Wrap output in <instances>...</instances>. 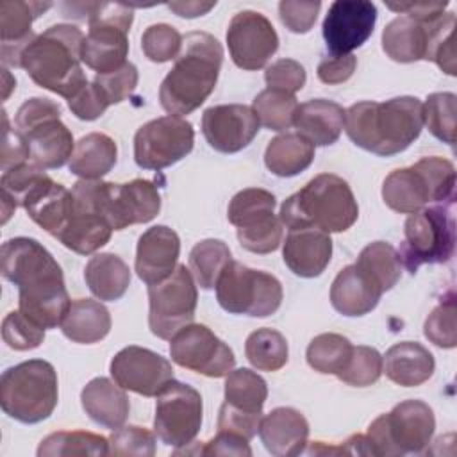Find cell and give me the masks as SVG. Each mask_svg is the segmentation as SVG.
<instances>
[{
	"label": "cell",
	"mask_w": 457,
	"mask_h": 457,
	"mask_svg": "<svg viewBox=\"0 0 457 457\" xmlns=\"http://www.w3.org/2000/svg\"><path fill=\"white\" fill-rule=\"evenodd\" d=\"M275 196L261 187H248L234 195L228 204L227 218L236 228H252L275 216Z\"/></svg>",
	"instance_id": "obj_40"
},
{
	"label": "cell",
	"mask_w": 457,
	"mask_h": 457,
	"mask_svg": "<svg viewBox=\"0 0 457 457\" xmlns=\"http://www.w3.org/2000/svg\"><path fill=\"white\" fill-rule=\"evenodd\" d=\"M282 257L295 275L303 278L318 277L325 271L332 257L330 234L316 227L291 228L284 241Z\"/></svg>",
	"instance_id": "obj_25"
},
{
	"label": "cell",
	"mask_w": 457,
	"mask_h": 457,
	"mask_svg": "<svg viewBox=\"0 0 457 457\" xmlns=\"http://www.w3.org/2000/svg\"><path fill=\"white\" fill-rule=\"evenodd\" d=\"M268 386L261 375L248 368L232 370L225 378V402L236 411L262 416Z\"/></svg>",
	"instance_id": "obj_37"
},
{
	"label": "cell",
	"mask_w": 457,
	"mask_h": 457,
	"mask_svg": "<svg viewBox=\"0 0 457 457\" xmlns=\"http://www.w3.org/2000/svg\"><path fill=\"white\" fill-rule=\"evenodd\" d=\"M357 66L353 54L346 55H325L318 64V79L323 84H343L346 82Z\"/></svg>",
	"instance_id": "obj_58"
},
{
	"label": "cell",
	"mask_w": 457,
	"mask_h": 457,
	"mask_svg": "<svg viewBox=\"0 0 457 457\" xmlns=\"http://www.w3.org/2000/svg\"><path fill=\"white\" fill-rule=\"evenodd\" d=\"M132 9L123 4H87L89 30L84 36L80 59L96 75L121 68L129 55Z\"/></svg>",
	"instance_id": "obj_11"
},
{
	"label": "cell",
	"mask_w": 457,
	"mask_h": 457,
	"mask_svg": "<svg viewBox=\"0 0 457 457\" xmlns=\"http://www.w3.org/2000/svg\"><path fill=\"white\" fill-rule=\"evenodd\" d=\"M382 289L355 264L345 266L330 286V303L343 316H364L371 312Z\"/></svg>",
	"instance_id": "obj_28"
},
{
	"label": "cell",
	"mask_w": 457,
	"mask_h": 457,
	"mask_svg": "<svg viewBox=\"0 0 457 457\" xmlns=\"http://www.w3.org/2000/svg\"><path fill=\"white\" fill-rule=\"evenodd\" d=\"M200 452L205 455H252L248 439L225 430H218Z\"/></svg>",
	"instance_id": "obj_60"
},
{
	"label": "cell",
	"mask_w": 457,
	"mask_h": 457,
	"mask_svg": "<svg viewBox=\"0 0 457 457\" xmlns=\"http://www.w3.org/2000/svg\"><path fill=\"white\" fill-rule=\"evenodd\" d=\"M403 241L398 255L409 273L423 264L450 261L455 248L453 200L412 212L403 227Z\"/></svg>",
	"instance_id": "obj_9"
},
{
	"label": "cell",
	"mask_w": 457,
	"mask_h": 457,
	"mask_svg": "<svg viewBox=\"0 0 457 457\" xmlns=\"http://www.w3.org/2000/svg\"><path fill=\"white\" fill-rule=\"evenodd\" d=\"M287 341L273 328L253 330L245 343V355L259 371H277L287 362Z\"/></svg>",
	"instance_id": "obj_42"
},
{
	"label": "cell",
	"mask_w": 457,
	"mask_h": 457,
	"mask_svg": "<svg viewBox=\"0 0 457 457\" xmlns=\"http://www.w3.org/2000/svg\"><path fill=\"white\" fill-rule=\"evenodd\" d=\"M239 245L253 253H270L278 248L282 241V221L273 216L262 225L252 228H237Z\"/></svg>",
	"instance_id": "obj_53"
},
{
	"label": "cell",
	"mask_w": 457,
	"mask_h": 457,
	"mask_svg": "<svg viewBox=\"0 0 457 457\" xmlns=\"http://www.w3.org/2000/svg\"><path fill=\"white\" fill-rule=\"evenodd\" d=\"M261 420H262V416H259V414H246V412L236 411L230 405L223 403L220 407L218 430L232 432V434H237L250 441L257 434Z\"/></svg>",
	"instance_id": "obj_57"
},
{
	"label": "cell",
	"mask_w": 457,
	"mask_h": 457,
	"mask_svg": "<svg viewBox=\"0 0 457 457\" xmlns=\"http://www.w3.org/2000/svg\"><path fill=\"white\" fill-rule=\"evenodd\" d=\"M448 2H416V4H387L389 9L396 12H403L416 21H430L441 16L446 9Z\"/></svg>",
	"instance_id": "obj_61"
},
{
	"label": "cell",
	"mask_w": 457,
	"mask_h": 457,
	"mask_svg": "<svg viewBox=\"0 0 457 457\" xmlns=\"http://www.w3.org/2000/svg\"><path fill=\"white\" fill-rule=\"evenodd\" d=\"M257 432L271 455L291 457L303 452L309 437V423L300 411L277 407L262 416Z\"/></svg>",
	"instance_id": "obj_27"
},
{
	"label": "cell",
	"mask_w": 457,
	"mask_h": 457,
	"mask_svg": "<svg viewBox=\"0 0 457 457\" xmlns=\"http://www.w3.org/2000/svg\"><path fill=\"white\" fill-rule=\"evenodd\" d=\"M4 100H7V96H9V91L12 89V87H16V80H14V77H11V73L7 71V68L4 66Z\"/></svg>",
	"instance_id": "obj_63"
},
{
	"label": "cell",
	"mask_w": 457,
	"mask_h": 457,
	"mask_svg": "<svg viewBox=\"0 0 457 457\" xmlns=\"http://www.w3.org/2000/svg\"><path fill=\"white\" fill-rule=\"evenodd\" d=\"M259 127L253 109L241 104L212 105L202 114L204 137L221 154H236L246 148L257 136Z\"/></svg>",
	"instance_id": "obj_22"
},
{
	"label": "cell",
	"mask_w": 457,
	"mask_h": 457,
	"mask_svg": "<svg viewBox=\"0 0 457 457\" xmlns=\"http://www.w3.org/2000/svg\"><path fill=\"white\" fill-rule=\"evenodd\" d=\"M382 291H389L402 277V261L398 252L384 241L364 246L355 262Z\"/></svg>",
	"instance_id": "obj_38"
},
{
	"label": "cell",
	"mask_w": 457,
	"mask_h": 457,
	"mask_svg": "<svg viewBox=\"0 0 457 457\" xmlns=\"http://www.w3.org/2000/svg\"><path fill=\"white\" fill-rule=\"evenodd\" d=\"M293 125L314 146L334 145L345 127V109L332 100L314 98L298 105Z\"/></svg>",
	"instance_id": "obj_30"
},
{
	"label": "cell",
	"mask_w": 457,
	"mask_h": 457,
	"mask_svg": "<svg viewBox=\"0 0 457 457\" xmlns=\"http://www.w3.org/2000/svg\"><path fill=\"white\" fill-rule=\"evenodd\" d=\"M455 95L432 93L423 104V125L443 143H455Z\"/></svg>",
	"instance_id": "obj_46"
},
{
	"label": "cell",
	"mask_w": 457,
	"mask_h": 457,
	"mask_svg": "<svg viewBox=\"0 0 457 457\" xmlns=\"http://www.w3.org/2000/svg\"><path fill=\"white\" fill-rule=\"evenodd\" d=\"M4 343L18 352L37 348L45 339V328L27 318L21 311L9 312L2 321Z\"/></svg>",
	"instance_id": "obj_49"
},
{
	"label": "cell",
	"mask_w": 457,
	"mask_h": 457,
	"mask_svg": "<svg viewBox=\"0 0 457 457\" xmlns=\"http://www.w3.org/2000/svg\"><path fill=\"white\" fill-rule=\"evenodd\" d=\"M116 159L118 146L114 139L102 132H91L75 143L70 171L86 180H100L114 168Z\"/></svg>",
	"instance_id": "obj_32"
},
{
	"label": "cell",
	"mask_w": 457,
	"mask_h": 457,
	"mask_svg": "<svg viewBox=\"0 0 457 457\" xmlns=\"http://www.w3.org/2000/svg\"><path fill=\"white\" fill-rule=\"evenodd\" d=\"M377 7L368 0H336L323 20V39L330 55H346L373 34Z\"/></svg>",
	"instance_id": "obj_20"
},
{
	"label": "cell",
	"mask_w": 457,
	"mask_h": 457,
	"mask_svg": "<svg viewBox=\"0 0 457 457\" xmlns=\"http://www.w3.org/2000/svg\"><path fill=\"white\" fill-rule=\"evenodd\" d=\"M427 23L411 16L391 20L382 32V50L396 62H414L425 59L427 52Z\"/></svg>",
	"instance_id": "obj_34"
},
{
	"label": "cell",
	"mask_w": 457,
	"mask_h": 457,
	"mask_svg": "<svg viewBox=\"0 0 457 457\" xmlns=\"http://www.w3.org/2000/svg\"><path fill=\"white\" fill-rule=\"evenodd\" d=\"M100 204L112 230L152 221L161 211V195L152 180L134 179L125 184L100 180Z\"/></svg>",
	"instance_id": "obj_18"
},
{
	"label": "cell",
	"mask_w": 457,
	"mask_h": 457,
	"mask_svg": "<svg viewBox=\"0 0 457 457\" xmlns=\"http://www.w3.org/2000/svg\"><path fill=\"white\" fill-rule=\"evenodd\" d=\"M180 239L177 232L166 225H155L145 230L136 248V273L152 286L168 278L179 266Z\"/></svg>",
	"instance_id": "obj_24"
},
{
	"label": "cell",
	"mask_w": 457,
	"mask_h": 457,
	"mask_svg": "<svg viewBox=\"0 0 457 457\" xmlns=\"http://www.w3.org/2000/svg\"><path fill=\"white\" fill-rule=\"evenodd\" d=\"M198 291L191 271L179 264L162 282L148 286V327L154 336L171 339L180 328L193 323Z\"/></svg>",
	"instance_id": "obj_13"
},
{
	"label": "cell",
	"mask_w": 457,
	"mask_h": 457,
	"mask_svg": "<svg viewBox=\"0 0 457 457\" xmlns=\"http://www.w3.org/2000/svg\"><path fill=\"white\" fill-rule=\"evenodd\" d=\"M384 204L400 212L412 214L428 202H452L455 198V168L443 157H423L409 168L391 171L382 184Z\"/></svg>",
	"instance_id": "obj_6"
},
{
	"label": "cell",
	"mask_w": 457,
	"mask_h": 457,
	"mask_svg": "<svg viewBox=\"0 0 457 457\" xmlns=\"http://www.w3.org/2000/svg\"><path fill=\"white\" fill-rule=\"evenodd\" d=\"M80 402L86 414L105 428L116 430L129 418L130 403L125 389L105 377L89 380L80 393Z\"/></svg>",
	"instance_id": "obj_29"
},
{
	"label": "cell",
	"mask_w": 457,
	"mask_h": 457,
	"mask_svg": "<svg viewBox=\"0 0 457 457\" xmlns=\"http://www.w3.org/2000/svg\"><path fill=\"white\" fill-rule=\"evenodd\" d=\"M29 161L43 170L61 168L75 150L70 129L61 121V105L50 98H29L14 116Z\"/></svg>",
	"instance_id": "obj_8"
},
{
	"label": "cell",
	"mask_w": 457,
	"mask_h": 457,
	"mask_svg": "<svg viewBox=\"0 0 457 457\" xmlns=\"http://www.w3.org/2000/svg\"><path fill=\"white\" fill-rule=\"evenodd\" d=\"M353 345L341 334L327 332L316 336L307 346V362L314 371L336 375L346 366Z\"/></svg>",
	"instance_id": "obj_43"
},
{
	"label": "cell",
	"mask_w": 457,
	"mask_h": 457,
	"mask_svg": "<svg viewBox=\"0 0 457 457\" xmlns=\"http://www.w3.org/2000/svg\"><path fill=\"white\" fill-rule=\"evenodd\" d=\"M202 411V396L195 387L170 380L157 395L154 432L168 446H187L200 432Z\"/></svg>",
	"instance_id": "obj_14"
},
{
	"label": "cell",
	"mask_w": 457,
	"mask_h": 457,
	"mask_svg": "<svg viewBox=\"0 0 457 457\" xmlns=\"http://www.w3.org/2000/svg\"><path fill=\"white\" fill-rule=\"evenodd\" d=\"M84 34L75 25L48 27L21 50L20 68L39 86L70 100L87 80L82 71Z\"/></svg>",
	"instance_id": "obj_4"
},
{
	"label": "cell",
	"mask_w": 457,
	"mask_h": 457,
	"mask_svg": "<svg viewBox=\"0 0 457 457\" xmlns=\"http://www.w3.org/2000/svg\"><path fill=\"white\" fill-rule=\"evenodd\" d=\"M137 79H139L137 68L132 62H125L121 68L111 73L96 75L93 82L100 87L109 105H112V104L123 102L127 96L132 95V91L137 86Z\"/></svg>",
	"instance_id": "obj_52"
},
{
	"label": "cell",
	"mask_w": 457,
	"mask_h": 457,
	"mask_svg": "<svg viewBox=\"0 0 457 457\" xmlns=\"http://www.w3.org/2000/svg\"><path fill=\"white\" fill-rule=\"evenodd\" d=\"M109 453L152 457L155 455V436L145 427H137V425L120 427L109 437Z\"/></svg>",
	"instance_id": "obj_50"
},
{
	"label": "cell",
	"mask_w": 457,
	"mask_h": 457,
	"mask_svg": "<svg viewBox=\"0 0 457 457\" xmlns=\"http://www.w3.org/2000/svg\"><path fill=\"white\" fill-rule=\"evenodd\" d=\"M314 159V145L298 132L273 137L264 152L266 168L277 177H295L307 170Z\"/></svg>",
	"instance_id": "obj_36"
},
{
	"label": "cell",
	"mask_w": 457,
	"mask_h": 457,
	"mask_svg": "<svg viewBox=\"0 0 457 457\" xmlns=\"http://www.w3.org/2000/svg\"><path fill=\"white\" fill-rule=\"evenodd\" d=\"M109 439L100 434L86 430H61L46 436L39 448V457H61V455H107Z\"/></svg>",
	"instance_id": "obj_41"
},
{
	"label": "cell",
	"mask_w": 457,
	"mask_h": 457,
	"mask_svg": "<svg viewBox=\"0 0 457 457\" xmlns=\"http://www.w3.org/2000/svg\"><path fill=\"white\" fill-rule=\"evenodd\" d=\"M57 373L48 361L30 359L7 368L0 378L2 411L21 423L46 420L57 405Z\"/></svg>",
	"instance_id": "obj_7"
},
{
	"label": "cell",
	"mask_w": 457,
	"mask_h": 457,
	"mask_svg": "<svg viewBox=\"0 0 457 457\" xmlns=\"http://www.w3.org/2000/svg\"><path fill=\"white\" fill-rule=\"evenodd\" d=\"M436 428L432 409L421 400H405L380 414L368 427V455H403L423 452Z\"/></svg>",
	"instance_id": "obj_10"
},
{
	"label": "cell",
	"mask_w": 457,
	"mask_h": 457,
	"mask_svg": "<svg viewBox=\"0 0 457 457\" xmlns=\"http://www.w3.org/2000/svg\"><path fill=\"white\" fill-rule=\"evenodd\" d=\"M4 120V143H2V171L18 166L21 162L29 161V154L25 148V143L16 129L9 127L7 112H2Z\"/></svg>",
	"instance_id": "obj_59"
},
{
	"label": "cell",
	"mask_w": 457,
	"mask_h": 457,
	"mask_svg": "<svg viewBox=\"0 0 457 457\" xmlns=\"http://www.w3.org/2000/svg\"><path fill=\"white\" fill-rule=\"evenodd\" d=\"M343 129L359 148L389 157L418 139L423 129V104L416 96L357 102L345 111Z\"/></svg>",
	"instance_id": "obj_2"
},
{
	"label": "cell",
	"mask_w": 457,
	"mask_h": 457,
	"mask_svg": "<svg viewBox=\"0 0 457 457\" xmlns=\"http://www.w3.org/2000/svg\"><path fill=\"white\" fill-rule=\"evenodd\" d=\"M171 361L186 370L205 377H227L234 364V352L211 328L200 323H189L170 339Z\"/></svg>",
	"instance_id": "obj_17"
},
{
	"label": "cell",
	"mask_w": 457,
	"mask_h": 457,
	"mask_svg": "<svg viewBox=\"0 0 457 457\" xmlns=\"http://www.w3.org/2000/svg\"><path fill=\"white\" fill-rule=\"evenodd\" d=\"M321 4L320 2H291L284 0L278 4V16L280 21L295 34H305L316 23L318 12Z\"/></svg>",
	"instance_id": "obj_55"
},
{
	"label": "cell",
	"mask_w": 457,
	"mask_h": 457,
	"mask_svg": "<svg viewBox=\"0 0 457 457\" xmlns=\"http://www.w3.org/2000/svg\"><path fill=\"white\" fill-rule=\"evenodd\" d=\"M195 130L180 116H161L141 125L134 136V159L139 168L162 170L193 150Z\"/></svg>",
	"instance_id": "obj_16"
},
{
	"label": "cell",
	"mask_w": 457,
	"mask_h": 457,
	"mask_svg": "<svg viewBox=\"0 0 457 457\" xmlns=\"http://www.w3.org/2000/svg\"><path fill=\"white\" fill-rule=\"evenodd\" d=\"M434 368V355L416 341L393 345L382 359V371L386 377L403 387L421 386L432 377Z\"/></svg>",
	"instance_id": "obj_31"
},
{
	"label": "cell",
	"mask_w": 457,
	"mask_h": 457,
	"mask_svg": "<svg viewBox=\"0 0 457 457\" xmlns=\"http://www.w3.org/2000/svg\"><path fill=\"white\" fill-rule=\"evenodd\" d=\"M223 48L207 32H189L182 41V50L173 68L159 87L161 107L170 116H186L196 111L214 91Z\"/></svg>",
	"instance_id": "obj_3"
},
{
	"label": "cell",
	"mask_w": 457,
	"mask_h": 457,
	"mask_svg": "<svg viewBox=\"0 0 457 457\" xmlns=\"http://www.w3.org/2000/svg\"><path fill=\"white\" fill-rule=\"evenodd\" d=\"M89 291L105 302L120 300L130 286V270L125 261L114 253L93 255L84 270Z\"/></svg>",
	"instance_id": "obj_35"
},
{
	"label": "cell",
	"mask_w": 457,
	"mask_h": 457,
	"mask_svg": "<svg viewBox=\"0 0 457 457\" xmlns=\"http://www.w3.org/2000/svg\"><path fill=\"white\" fill-rule=\"evenodd\" d=\"M305 68L295 59H278L266 68L264 80L270 89L295 95L305 86Z\"/></svg>",
	"instance_id": "obj_54"
},
{
	"label": "cell",
	"mask_w": 457,
	"mask_h": 457,
	"mask_svg": "<svg viewBox=\"0 0 457 457\" xmlns=\"http://www.w3.org/2000/svg\"><path fill=\"white\" fill-rule=\"evenodd\" d=\"M184 37L168 23L150 25L141 36L143 54L154 62H166L177 59L182 50Z\"/></svg>",
	"instance_id": "obj_48"
},
{
	"label": "cell",
	"mask_w": 457,
	"mask_h": 457,
	"mask_svg": "<svg viewBox=\"0 0 457 457\" xmlns=\"http://www.w3.org/2000/svg\"><path fill=\"white\" fill-rule=\"evenodd\" d=\"M52 7L50 2L5 0L0 4V39L4 66L20 68L21 50L36 37L32 21Z\"/></svg>",
	"instance_id": "obj_26"
},
{
	"label": "cell",
	"mask_w": 457,
	"mask_h": 457,
	"mask_svg": "<svg viewBox=\"0 0 457 457\" xmlns=\"http://www.w3.org/2000/svg\"><path fill=\"white\" fill-rule=\"evenodd\" d=\"M455 14L443 12L427 23L425 61H434L445 73L455 75Z\"/></svg>",
	"instance_id": "obj_44"
},
{
	"label": "cell",
	"mask_w": 457,
	"mask_h": 457,
	"mask_svg": "<svg viewBox=\"0 0 457 457\" xmlns=\"http://www.w3.org/2000/svg\"><path fill=\"white\" fill-rule=\"evenodd\" d=\"M227 45L234 64L252 71L266 66L278 48V36L264 14L241 11L228 23Z\"/></svg>",
	"instance_id": "obj_19"
},
{
	"label": "cell",
	"mask_w": 457,
	"mask_h": 457,
	"mask_svg": "<svg viewBox=\"0 0 457 457\" xmlns=\"http://www.w3.org/2000/svg\"><path fill=\"white\" fill-rule=\"evenodd\" d=\"M382 375V355L371 346H353L346 366L337 378L348 386L366 387L375 384Z\"/></svg>",
	"instance_id": "obj_47"
},
{
	"label": "cell",
	"mask_w": 457,
	"mask_h": 457,
	"mask_svg": "<svg viewBox=\"0 0 457 457\" xmlns=\"http://www.w3.org/2000/svg\"><path fill=\"white\" fill-rule=\"evenodd\" d=\"M111 375L127 391L157 396L173 380V368L168 359L143 346H127L111 361Z\"/></svg>",
	"instance_id": "obj_21"
},
{
	"label": "cell",
	"mask_w": 457,
	"mask_h": 457,
	"mask_svg": "<svg viewBox=\"0 0 457 457\" xmlns=\"http://www.w3.org/2000/svg\"><path fill=\"white\" fill-rule=\"evenodd\" d=\"M59 327L70 341L93 345L109 334L111 314L104 303L89 298H79L71 302Z\"/></svg>",
	"instance_id": "obj_33"
},
{
	"label": "cell",
	"mask_w": 457,
	"mask_h": 457,
	"mask_svg": "<svg viewBox=\"0 0 457 457\" xmlns=\"http://www.w3.org/2000/svg\"><path fill=\"white\" fill-rule=\"evenodd\" d=\"M214 5L216 2H171L168 4V9L182 18H196L207 14Z\"/></svg>",
	"instance_id": "obj_62"
},
{
	"label": "cell",
	"mask_w": 457,
	"mask_h": 457,
	"mask_svg": "<svg viewBox=\"0 0 457 457\" xmlns=\"http://www.w3.org/2000/svg\"><path fill=\"white\" fill-rule=\"evenodd\" d=\"M71 191L52 180L46 173L39 175L20 198V205L30 220L54 237H59L64 230L71 212Z\"/></svg>",
	"instance_id": "obj_23"
},
{
	"label": "cell",
	"mask_w": 457,
	"mask_h": 457,
	"mask_svg": "<svg viewBox=\"0 0 457 457\" xmlns=\"http://www.w3.org/2000/svg\"><path fill=\"white\" fill-rule=\"evenodd\" d=\"M359 216L357 200L337 175L321 173L280 205V221L291 228L316 227L327 234L348 230Z\"/></svg>",
	"instance_id": "obj_5"
},
{
	"label": "cell",
	"mask_w": 457,
	"mask_h": 457,
	"mask_svg": "<svg viewBox=\"0 0 457 457\" xmlns=\"http://www.w3.org/2000/svg\"><path fill=\"white\" fill-rule=\"evenodd\" d=\"M216 298L230 314L266 318L282 303V286L271 273L230 261L216 282Z\"/></svg>",
	"instance_id": "obj_12"
},
{
	"label": "cell",
	"mask_w": 457,
	"mask_h": 457,
	"mask_svg": "<svg viewBox=\"0 0 457 457\" xmlns=\"http://www.w3.org/2000/svg\"><path fill=\"white\" fill-rule=\"evenodd\" d=\"M230 261V248L221 239H202L189 252V271L202 289H212Z\"/></svg>",
	"instance_id": "obj_39"
},
{
	"label": "cell",
	"mask_w": 457,
	"mask_h": 457,
	"mask_svg": "<svg viewBox=\"0 0 457 457\" xmlns=\"http://www.w3.org/2000/svg\"><path fill=\"white\" fill-rule=\"evenodd\" d=\"M252 109L262 127L270 130H286L295 121L298 102L295 95L266 87L253 98Z\"/></svg>",
	"instance_id": "obj_45"
},
{
	"label": "cell",
	"mask_w": 457,
	"mask_h": 457,
	"mask_svg": "<svg viewBox=\"0 0 457 457\" xmlns=\"http://www.w3.org/2000/svg\"><path fill=\"white\" fill-rule=\"evenodd\" d=\"M71 196V212L57 239L68 250L87 255L109 243L112 234L100 204V180L80 179L73 184Z\"/></svg>",
	"instance_id": "obj_15"
},
{
	"label": "cell",
	"mask_w": 457,
	"mask_h": 457,
	"mask_svg": "<svg viewBox=\"0 0 457 457\" xmlns=\"http://www.w3.org/2000/svg\"><path fill=\"white\" fill-rule=\"evenodd\" d=\"M0 257L4 278L18 286V311L45 330L61 325L71 300L54 255L32 237H12L2 245Z\"/></svg>",
	"instance_id": "obj_1"
},
{
	"label": "cell",
	"mask_w": 457,
	"mask_h": 457,
	"mask_svg": "<svg viewBox=\"0 0 457 457\" xmlns=\"http://www.w3.org/2000/svg\"><path fill=\"white\" fill-rule=\"evenodd\" d=\"M68 107L79 120L93 121V120L100 118L105 112V109L109 107V102L95 82H86L68 100Z\"/></svg>",
	"instance_id": "obj_56"
},
{
	"label": "cell",
	"mask_w": 457,
	"mask_h": 457,
	"mask_svg": "<svg viewBox=\"0 0 457 457\" xmlns=\"http://www.w3.org/2000/svg\"><path fill=\"white\" fill-rule=\"evenodd\" d=\"M455 302L453 298H448L441 302L425 320L423 332L425 337L441 348H453L457 345V334H455Z\"/></svg>",
	"instance_id": "obj_51"
}]
</instances>
